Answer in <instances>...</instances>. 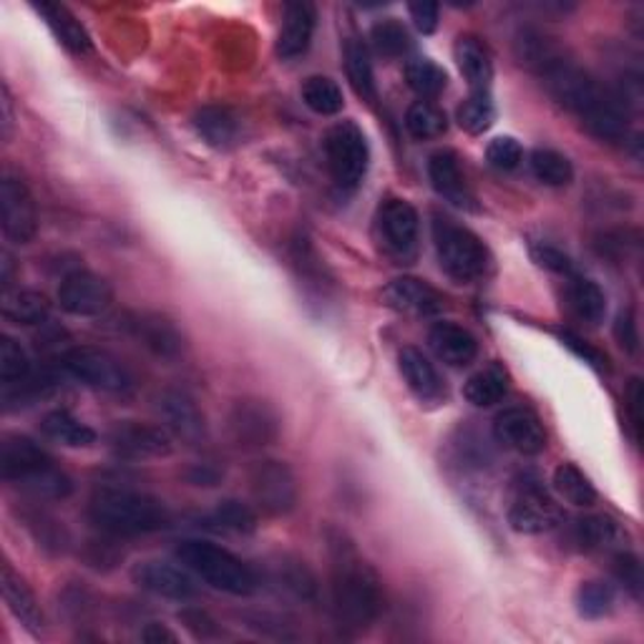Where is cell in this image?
Masks as SVG:
<instances>
[{
    "label": "cell",
    "mask_w": 644,
    "mask_h": 644,
    "mask_svg": "<svg viewBox=\"0 0 644 644\" xmlns=\"http://www.w3.org/2000/svg\"><path fill=\"white\" fill-rule=\"evenodd\" d=\"M552 97L570 109L592 137L602 141H622L627 137V117L620 99L604 91L590 73L572 63L566 56L554 61L542 73Z\"/></svg>",
    "instance_id": "cell-1"
},
{
    "label": "cell",
    "mask_w": 644,
    "mask_h": 644,
    "mask_svg": "<svg viewBox=\"0 0 644 644\" xmlns=\"http://www.w3.org/2000/svg\"><path fill=\"white\" fill-rule=\"evenodd\" d=\"M330 594L335 617L348 630H365L383 612V582L343 534H330Z\"/></svg>",
    "instance_id": "cell-2"
},
{
    "label": "cell",
    "mask_w": 644,
    "mask_h": 644,
    "mask_svg": "<svg viewBox=\"0 0 644 644\" xmlns=\"http://www.w3.org/2000/svg\"><path fill=\"white\" fill-rule=\"evenodd\" d=\"M89 516L101 532L113 536L154 534L167 529L169 511L164 501L131 489H101L91 496Z\"/></svg>",
    "instance_id": "cell-3"
},
{
    "label": "cell",
    "mask_w": 644,
    "mask_h": 644,
    "mask_svg": "<svg viewBox=\"0 0 644 644\" xmlns=\"http://www.w3.org/2000/svg\"><path fill=\"white\" fill-rule=\"evenodd\" d=\"M0 473L8 483L26 489L38 499L71 496L73 483L53 459L26 435H8L0 449Z\"/></svg>",
    "instance_id": "cell-4"
},
{
    "label": "cell",
    "mask_w": 644,
    "mask_h": 644,
    "mask_svg": "<svg viewBox=\"0 0 644 644\" xmlns=\"http://www.w3.org/2000/svg\"><path fill=\"white\" fill-rule=\"evenodd\" d=\"M177 559L189 572H194L199 580H204L220 592L248 596L258 590V574L240 556H234L217 544L187 539V542L177 546Z\"/></svg>",
    "instance_id": "cell-5"
},
{
    "label": "cell",
    "mask_w": 644,
    "mask_h": 644,
    "mask_svg": "<svg viewBox=\"0 0 644 644\" xmlns=\"http://www.w3.org/2000/svg\"><path fill=\"white\" fill-rule=\"evenodd\" d=\"M433 242L443 272L456 282H479L491 272L494 258H491L486 244L481 242V237L473 234L469 227L451 220V217L435 214Z\"/></svg>",
    "instance_id": "cell-6"
},
{
    "label": "cell",
    "mask_w": 644,
    "mask_h": 644,
    "mask_svg": "<svg viewBox=\"0 0 644 644\" xmlns=\"http://www.w3.org/2000/svg\"><path fill=\"white\" fill-rule=\"evenodd\" d=\"M61 365L76 381L103 393H129L134 388V378L127 371V365L113 358L109 350L91 345L71 348L61 355Z\"/></svg>",
    "instance_id": "cell-7"
},
{
    "label": "cell",
    "mask_w": 644,
    "mask_h": 644,
    "mask_svg": "<svg viewBox=\"0 0 644 644\" xmlns=\"http://www.w3.org/2000/svg\"><path fill=\"white\" fill-rule=\"evenodd\" d=\"M325 154L335 184L340 189H358L368 174V161H371V149H368L363 131L353 121H340L325 134Z\"/></svg>",
    "instance_id": "cell-8"
},
{
    "label": "cell",
    "mask_w": 644,
    "mask_h": 644,
    "mask_svg": "<svg viewBox=\"0 0 644 644\" xmlns=\"http://www.w3.org/2000/svg\"><path fill=\"white\" fill-rule=\"evenodd\" d=\"M250 494L270 516H285L298 506L295 473L282 461H258L250 469Z\"/></svg>",
    "instance_id": "cell-9"
},
{
    "label": "cell",
    "mask_w": 644,
    "mask_h": 644,
    "mask_svg": "<svg viewBox=\"0 0 644 644\" xmlns=\"http://www.w3.org/2000/svg\"><path fill=\"white\" fill-rule=\"evenodd\" d=\"M421 220L405 199H385L378 210V232L385 252L398 262H411L419 252Z\"/></svg>",
    "instance_id": "cell-10"
},
{
    "label": "cell",
    "mask_w": 644,
    "mask_h": 644,
    "mask_svg": "<svg viewBox=\"0 0 644 644\" xmlns=\"http://www.w3.org/2000/svg\"><path fill=\"white\" fill-rule=\"evenodd\" d=\"M230 433L237 446L242 449H264L278 441L280 419L270 403L258 398H244L234 403L230 413Z\"/></svg>",
    "instance_id": "cell-11"
},
{
    "label": "cell",
    "mask_w": 644,
    "mask_h": 644,
    "mask_svg": "<svg viewBox=\"0 0 644 644\" xmlns=\"http://www.w3.org/2000/svg\"><path fill=\"white\" fill-rule=\"evenodd\" d=\"M0 224H3V234L16 244H28L38 232L33 197L16 177H6L0 184Z\"/></svg>",
    "instance_id": "cell-12"
},
{
    "label": "cell",
    "mask_w": 644,
    "mask_h": 644,
    "mask_svg": "<svg viewBox=\"0 0 644 644\" xmlns=\"http://www.w3.org/2000/svg\"><path fill=\"white\" fill-rule=\"evenodd\" d=\"M109 443L121 459H161L172 453V433L161 425L121 421L111 429Z\"/></svg>",
    "instance_id": "cell-13"
},
{
    "label": "cell",
    "mask_w": 644,
    "mask_h": 644,
    "mask_svg": "<svg viewBox=\"0 0 644 644\" xmlns=\"http://www.w3.org/2000/svg\"><path fill=\"white\" fill-rule=\"evenodd\" d=\"M509 524L519 534H546L562 524V511L534 481L519 486L514 504L509 509Z\"/></svg>",
    "instance_id": "cell-14"
},
{
    "label": "cell",
    "mask_w": 644,
    "mask_h": 644,
    "mask_svg": "<svg viewBox=\"0 0 644 644\" xmlns=\"http://www.w3.org/2000/svg\"><path fill=\"white\" fill-rule=\"evenodd\" d=\"M111 300L113 292L109 282L87 270H76L71 274H66L59 288L61 308L76 318L101 315V312L111 305Z\"/></svg>",
    "instance_id": "cell-15"
},
{
    "label": "cell",
    "mask_w": 644,
    "mask_h": 644,
    "mask_svg": "<svg viewBox=\"0 0 644 644\" xmlns=\"http://www.w3.org/2000/svg\"><path fill=\"white\" fill-rule=\"evenodd\" d=\"M494 433L499 443L521 453V456H536L546 449V431L536 413L529 409H506L496 415Z\"/></svg>",
    "instance_id": "cell-16"
},
{
    "label": "cell",
    "mask_w": 644,
    "mask_h": 644,
    "mask_svg": "<svg viewBox=\"0 0 644 644\" xmlns=\"http://www.w3.org/2000/svg\"><path fill=\"white\" fill-rule=\"evenodd\" d=\"M127 330L139 345H144L157 358H179L184 353V335L172 320L157 312H134L127 318Z\"/></svg>",
    "instance_id": "cell-17"
},
{
    "label": "cell",
    "mask_w": 644,
    "mask_h": 644,
    "mask_svg": "<svg viewBox=\"0 0 644 644\" xmlns=\"http://www.w3.org/2000/svg\"><path fill=\"white\" fill-rule=\"evenodd\" d=\"M157 409L169 433L187 446H199L207 439V423L199 405L182 391H164L159 395Z\"/></svg>",
    "instance_id": "cell-18"
},
{
    "label": "cell",
    "mask_w": 644,
    "mask_h": 644,
    "mask_svg": "<svg viewBox=\"0 0 644 644\" xmlns=\"http://www.w3.org/2000/svg\"><path fill=\"white\" fill-rule=\"evenodd\" d=\"M383 302L395 312L411 318H435L446 308V300L435 288L419 278H398L383 290Z\"/></svg>",
    "instance_id": "cell-19"
},
{
    "label": "cell",
    "mask_w": 644,
    "mask_h": 644,
    "mask_svg": "<svg viewBox=\"0 0 644 644\" xmlns=\"http://www.w3.org/2000/svg\"><path fill=\"white\" fill-rule=\"evenodd\" d=\"M429 177L435 192L459 210H476V194L469 184L456 151L441 149L429 159Z\"/></svg>",
    "instance_id": "cell-20"
},
{
    "label": "cell",
    "mask_w": 644,
    "mask_h": 644,
    "mask_svg": "<svg viewBox=\"0 0 644 644\" xmlns=\"http://www.w3.org/2000/svg\"><path fill=\"white\" fill-rule=\"evenodd\" d=\"M134 582L151 594L167 596V600L187 602L197 596L199 586L182 566L167 562H141L134 566Z\"/></svg>",
    "instance_id": "cell-21"
},
{
    "label": "cell",
    "mask_w": 644,
    "mask_h": 644,
    "mask_svg": "<svg viewBox=\"0 0 644 644\" xmlns=\"http://www.w3.org/2000/svg\"><path fill=\"white\" fill-rule=\"evenodd\" d=\"M318 13L315 6L305 3V0H295V3L285 6L282 13V28L278 36V56L282 61H292L305 53L315 36Z\"/></svg>",
    "instance_id": "cell-22"
},
{
    "label": "cell",
    "mask_w": 644,
    "mask_h": 644,
    "mask_svg": "<svg viewBox=\"0 0 644 644\" xmlns=\"http://www.w3.org/2000/svg\"><path fill=\"white\" fill-rule=\"evenodd\" d=\"M429 343L435 358L451 368L469 365L479 355V340L456 322H435L429 333Z\"/></svg>",
    "instance_id": "cell-23"
},
{
    "label": "cell",
    "mask_w": 644,
    "mask_h": 644,
    "mask_svg": "<svg viewBox=\"0 0 644 644\" xmlns=\"http://www.w3.org/2000/svg\"><path fill=\"white\" fill-rule=\"evenodd\" d=\"M398 365H401L405 383H409L415 398H421L425 403H439L446 398V385H443L439 371L421 350L403 348L401 355H398Z\"/></svg>",
    "instance_id": "cell-24"
},
{
    "label": "cell",
    "mask_w": 644,
    "mask_h": 644,
    "mask_svg": "<svg viewBox=\"0 0 644 644\" xmlns=\"http://www.w3.org/2000/svg\"><path fill=\"white\" fill-rule=\"evenodd\" d=\"M453 56H456L459 71L469 81L471 91H491L494 63H491V53L481 38L471 33L459 36L456 46H453Z\"/></svg>",
    "instance_id": "cell-25"
},
{
    "label": "cell",
    "mask_w": 644,
    "mask_h": 644,
    "mask_svg": "<svg viewBox=\"0 0 644 644\" xmlns=\"http://www.w3.org/2000/svg\"><path fill=\"white\" fill-rule=\"evenodd\" d=\"M0 590H3V600L8 604V610L13 612V617L26 624L31 632H41L43 630V612L38 607L36 594L31 592L21 574L13 572V566L3 562L0 566Z\"/></svg>",
    "instance_id": "cell-26"
},
{
    "label": "cell",
    "mask_w": 644,
    "mask_h": 644,
    "mask_svg": "<svg viewBox=\"0 0 644 644\" xmlns=\"http://www.w3.org/2000/svg\"><path fill=\"white\" fill-rule=\"evenodd\" d=\"M36 11L43 16V21L49 23L56 38L69 49L71 53H89L91 51V36L87 33V28L81 26L79 18H76L69 8L61 3H36Z\"/></svg>",
    "instance_id": "cell-27"
},
{
    "label": "cell",
    "mask_w": 644,
    "mask_h": 644,
    "mask_svg": "<svg viewBox=\"0 0 644 644\" xmlns=\"http://www.w3.org/2000/svg\"><path fill=\"white\" fill-rule=\"evenodd\" d=\"M514 51L519 63L539 76L564 56V51L554 43V38H549L539 28H521L514 38Z\"/></svg>",
    "instance_id": "cell-28"
},
{
    "label": "cell",
    "mask_w": 644,
    "mask_h": 644,
    "mask_svg": "<svg viewBox=\"0 0 644 644\" xmlns=\"http://www.w3.org/2000/svg\"><path fill=\"white\" fill-rule=\"evenodd\" d=\"M194 129L207 144L214 149H227L240 139V119L227 107H204L197 111Z\"/></svg>",
    "instance_id": "cell-29"
},
{
    "label": "cell",
    "mask_w": 644,
    "mask_h": 644,
    "mask_svg": "<svg viewBox=\"0 0 644 644\" xmlns=\"http://www.w3.org/2000/svg\"><path fill=\"white\" fill-rule=\"evenodd\" d=\"M627 539V532L612 516L592 514L584 519H576L572 526V542L584 549V552H600V549H610Z\"/></svg>",
    "instance_id": "cell-30"
},
{
    "label": "cell",
    "mask_w": 644,
    "mask_h": 644,
    "mask_svg": "<svg viewBox=\"0 0 644 644\" xmlns=\"http://www.w3.org/2000/svg\"><path fill=\"white\" fill-rule=\"evenodd\" d=\"M272 582L280 586L282 592H288L290 596L302 602H315L320 594L318 576L310 572V566L300 559L282 556L272 564Z\"/></svg>",
    "instance_id": "cell-31"
},
{
    "label": "cell",
    "mask_w": 644,
    "mask_h": 644,
    "mask_svg": "<svg viewBox=\"0 0 644 644\" xmlns=\"http://www.w3.org/2000/svg\"><path fill=\"white\" fill-rule=\"evenodd\" d=\"M51 315V302L36 290H6L3 318L13 325H43Z\"/></svg>",
    "instance_id": "cell-32"
},
{
    "label": "cell",
    "mask_w": 644,
    "mask_h": 644,
    "mask_svg": "<svg viewBox=\"0 0 644 644\" xmlns=\"http://www.w3.org/2000/svg\"><path fill=\"white\" fill-rule=\"evenodd\" d=\"M566 305L574 312L576 318L584 320V322H602L604 315H607V298H604L602 288L596 285L594 280H586V278H570L566 282Z\"/></svg>",
    "instance_id": "cell-33"
},
{
    "label": "cell",
    "mask_w": 644,
    "mask_h": 644,
    "mask_svg": "<svg viewBox=\"0 0 644 644\" xmlns=\"http://www.w3.org/2000/svg\"><path fill=\"white\" fill-rule=\"evenodd\" d=\"M41 433L46 439L69 449H89L97 443V433H93V429H89L87 423L76 419L69 411H51L49 415H43Z\"/></svg>",
    "instance_id": "cell-34"
},
{
    "label": "cell",
    "mask_w": 644,
    "mask_h": 644,
    "mask_svg": "<svg viewBox=\"0 0 644 644\" xmlns=\"http://www.w3.org/2000/svg\"><path fill=\"white\" fill-rule=\"evenodd\" d=\"M345 71H348L350 87L355 89L358 97L368 103H373L378 99L373 63H371V53H368L365 43L360 41V38H350V41L345 43Z\"/></svg>",
    "instance_id": "cell-35"
},
{
    "label": "cell",
    "mask_w": 644,
    "mask_h": 644,
    "mask_svg": "<svg viewBox=\"0 0 644 644\" xmlns=\"http://www.w3.org/2000/svg\"><path fill=\"white\" fill-rule=\"evenodd\" d=\"M509 383L506 373L501 371L499 365H491L486 371H479L476 375L469 378V383L463 385V395L466 401L479 405V409H489V405H496L506 398Z\"/></svg>",
    "instance_id": "cell-36"
},
{
    "label": "cell",
    "mask_w": 644,
    "mask_h": 644,
    "mask_svg": "<svg viewBox=\"0 0 644 644\" xmlns=\"http://www.w3.org/2000/svg\"><path fill=\"white\" fill-rule=\"evenodd\" d=\"M302 101L310 111L320 113V117H335V113L343 111V91H340L338 83L328 76H310V79L302 83Z\"/></svg>",
    "instance_id": "cell-37"
},
{
    "label": "cell",
    "mask_w": 644,
    "mask_h": 644,
    "mask_svg": "<svg viewBox=\"0 0 644 644\" xmlns=\"http://www.w3.org/2000/svg\"><path fill=\"white\" fill-rule=\"evenodd\" d=\"M554 489L559 491V496H562L566 504L572 506H594L596 501V491L592 486V481L584 476V473L574 466V463H562L554 471Z\"/></svg>",
    "instance_id": "cell-38"
},
{
    "label": "cell",
    "mask_w": 644,
    "mask_h": 644,
    "mask_svg": "<svg viewBox=\"0 0 644 644\" xmlns=\"http://www.w3.org/2000/svg\"><path fill=\"white\" fill-rule=\"evenodd\" d=\"M456 119L461 129H466L469 134H483V131H489L496 119L491 91H471L469 99L459 107Z\"/></svg>",
    "instance_id": "cell-39"
},
{
    "label": "cell",
    "mask_w": 644,
    "mask_h": 644,
    "mask_svg": "<svg viewBox=\"0 0 644 644\" xmlns=\"http://www.w3.org/2000/svg\"><path fill=\"white\" fill-rule=\"evenodd\" d=\"M614 586L602 582V580H592L584 582L580 590H576V612L582 614L584 620H602L614 610Z\"/></svg>",
    "instance_id": "cell-40"
},
{
    "label": "cell",
    "mask_w": 644,
    "mask_h": 644,
    "mask_svg": "<svg viewBox=\"0 0 644 644\" xmlns=\"http://www.w3.org/2000/svg\"><path fill=\"white\" fill-rule=\"evenodd\" d=\"M529 164H532V172L539 182L549 187H566L574 179L572 161L554 149H536Z\"/></svg>",
    "instance_id": "cell-41"
},
{
    "label": "cell",
    "mask_w": 644,
    "mask_h": 644,
    "mask_svg": "<svg viewBox=\"0 0 644 644\" xmlns=\"http://www.w3.org/2000/svg\"><path fill=\"white\" fill-rule=\"evenodd\" d=\"M405 129L411 131V137L415 139H439L446 134L449 129V119L439 107H433L429 101H419L413 103L405 113Z\"/></svg>",
    "instance_id": "cell-42"
},
{
    "label": "cell",
    "mask_w": 644,
    "mask_h": 644,
    "mask_svg": "<svg viewBox=\"0 0 644 644\" xmlns=\"http://www.w3.org/2000/svg\"><path fill=\"white\" fill-rule=\"evenodd\" d=\"M405 81H409V87L419 93V97L435 99L446 91L449 76L439 63H433L429 59H419L409 63V69H405Z\"/></svg>",
    "instance_id": "cell-43"
},
{
    "label": "cell",
    "mask_w": 644,
    "mask_h": 644,
    "mask_svg": "<svg viewBox=\"0 0 644 644\" xmlns=\"http://www.w3.org/2000/svg\"><path fill=\"white\" fill-rule=\"evenodd\" d=\"M31 375H33L31 360H28L21 343H16V340L8 335L0 338V385L11 388L28 381Z\"/></svg>",
    "instance_id": "cell-44"
},
{
    "label": "cell",
    "mask_w": 644,
    "mask_h": 644,
    "mask_svg": "<svg viewBox=\"0 0 644 644\" xmlns=\"http://www.w3.org/2000/svg\"><path fill=\"white\" fill-rule=\"evenodd\" d=\"M371 41L375 46V51L388 59H398V56L409 53L411 49V36L405 31L403 23H398L395 18H385V21H378L371 31Z\"/></svg>",
    "instance_id": "cell-45"
},
{
    "label": "cell",
    "mask_w": 644,
    "mask_h": 644,
    "mask_svg": "<svg viewBox=\"0 0 644 644\" xmlns=\"http://www.w3.org/2000/svg\"><path fill=\"white\" fill-rule=\"evenodd\" d=\"M214 524H220L227 532L234 534H254L258 532V514L250 504H242L237 499H227L214 509Z\"/></svg>",
    "instance_id": "cell-46"
},
{
    "label": "cell",
    "mask_w": 644,
    "mask_h": 644,
    "mask_svg": "<svg viewBox=\"0 0 644 644\" xmlns=\"http://www.w3.org/2000/svg\"><path fill=\"white\" fill-rule=\"evenodd\" d=\"M486 159L491 167L499 169V172H511V169H516L521 164V159H524V149H521L514 137H499L489 144Z\"/></svg>",
    "instance_id": "cell-47"
},
{
    "label": "cell",
    "mask_w": 644,
    "mask_h": 644,
    "mask_svg": "<svg viewBox=\"0 0 644 644\" xmlns=\"http://www.w3.org/2000/svg\"><path fill=\"white\" fill-rule=\"evenodd\" d=\"M614 574H617V580L632 596L642 594V564L637 556L627 552L614 556Z\"/></svg>",
    "instance_id": "cell-48"
},
{
    "label": "cell",
    "mask_w": 644,
    "mask_h": 644,
    "mask_svg": "<svg viewBox=\"0 0 644 644\" xmlns=\"http://www.w3.org/2000/svg\"><path fill=\"white\" fill-rule=\"evenodd\" d=\"M642 401H644L642 381L640 378H632L630 385H627V393H624V409H627V419H630V429H632L634 441H640V433H642Z\"/></svg>",
    "instance_id": "cell-49"
},
{
    "label": "cell",
    "mask_w": 644,
    "mask_h": 644,
    "mask_svg": "<svg viewBox=\"0 0 644 644\" xmlns=\"http://www.w3.org/2000/svg\"><path fill=\"white\" fill-rule=\"evenodd\" d=\"M614 335H617L620 345L627 350V353H637L640 330H637V320H634V312L630 308L622 310L617 315V322H614Z\"/></svg>",
    "instance_id": "cell-50"
},
{
    "label": "cell",
    "mask_w": 644,
    "mask_h": 644,
    "mask_svg": "<svg viewBox=\"0 0 644 644\" xmlns=\"http://www.w3.org/2000/svg\"><path fill=\"white\" fill-rule=\"evenodd\" d=\"M179 617H182V622L187 624V630L199 640H212V637H217V634H220L217 622L202 610H184L182 614H179Z\"/></svg>",
    "instance_id": "cell-51"
},
{
    "label": "cell",
    "mask_w": 644,
    "mask_h": 644,
    "mask_svg": "<svg viewBox=\"0 0 644 644\" xmlns=\"http://www.w3.org/2000/svg\"><path fill=\"white\" fill-rule=\"evenodd\" d=\"M534 260L546 270H552L556 274H570L572 278V260L566 258L564 252L552 248V244H539V248H534Z\"/></svg>",
    "instance_id": "cell-52"
},
{
    "label": "cell",
    "mask_w": 644,
    "mask_h": 644,
    "mask_svg": "<svg viewBox=\"0 0 644 644\" xmlns=\"http://www.w3.org/2000/svg\"><path fill=\"white\" fill-rule=\"evenodd\" d=\"M409 13H411L413 26L419 28L423 36H431L435 28H439V13H441L439 3H411Z\"/></svg>",
    "instance_id": "cell-53"
},
{
    "label": "cell",
    "mask_w": 644,
    "mask_h": 644,
    "mask_svg": "<svg viewBox=\"0 0 644 644\" xmlns=\"http://www.w3.org/2000/svg\"><path fill=\"white\" fill-rule=\"evenodd\" d=\"M562 340H564V345H570L576 355L586 360V363H592L594 368H607V358H604L600 350H594L592 345H586L582 338H576L572 333H562Z\"/></svg>",
    "instance_id": "cell-54"
},
{
    "label": "cell",
    "mask_w": 644,
    "mask_h": 644,
    "mask_svg": "<svg viewBox=\"0 0 644 644\" xmlns=\"http://www.w3.org/2000/svg\"><path fill=\"white\" fill-rule=\"evenodd\" d=\"M222 476H224L222 469H217L214 463H197V466L187 471V479L189 483H194V486H217Z\"/></svg>",
    "instance_id": "cell-55"
},
{
    "label": "cell",
    "mask_w": 644,
    "mask_h": 644,
    "mask_svg": "<svg viewBox=\"0 0 644 644\" xmlns=\"http://www.w3.org/2000/svg\"><path fill=\"white\" fill-rule=\"evenodd\" d=\"M141 640L149 642V644H161V642H169V644H174L177 642V634L174 632H169L164 624H159V622H151L144 627V632H141Z\"/></svg>",
    "instance_id": "cell-56"
},
{
    "label": "cell",
    "mask_w": 644,
    "mask_h": 644,
    "mask_svg": "<svg viewBox=\"0 0 644 644\" xmlns=\"http://www.w3.org/2000/svg\"><path fill=\"white\" fill-rule=\"evenodd\" d=\"M0 107H3V137H8V134H11V127H13L11 93H8V87H3V101H0Z\"/></svg>",
    "instance_id": "cell-57"
}]
</instances>
